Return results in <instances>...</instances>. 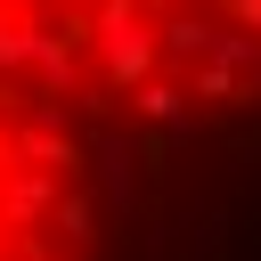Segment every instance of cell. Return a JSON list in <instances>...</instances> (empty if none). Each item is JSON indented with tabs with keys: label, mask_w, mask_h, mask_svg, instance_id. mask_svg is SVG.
<instances>
[{
	"label": "cell",
	"mask_w": 261,
	"mask_h": 261,
	"mask_svg": "<svg viewBox=\"0 0 261 261\" xmlns=\"http://www.w3.org/2000/svg\"><path fill=\"white\" fill-rule=\"evenodd\" d=\"M212 41H220V16H196V8L155 16V49H163V57H196V65H212Z\"/></svg>",
	"instance_id": "5b68a950"
},
{
	"label": "cell",
	"mask_w": 261,
	"mask_h": 261,
	"mask_svg": "<svg viewBox=\"0 0 261 261\" xmlns=\"http://www.w3.org/2000/svg\"><path fill=\"white\" fill-rule=\"evenodd\" d=\"M0 245H8V220H0ZM0 261H8V253H0Z\"/></svg>",
	"instance_id": "9c48e42d"
},
{
	"label": "cell",
	"mask_w": 261,
	"mask_h": 261,
	"mask_svg": "<svg viewBox=\"0 0 261 261\" xmlns=\"http://www.w3.org/2000/svg\"><path fill=\"white\" fill-rule=\"evenodd\" d=\"M90 49H98V82L106 90H139V82H155V16L139 8V0H106V8H90Z\"/></svg>",
	"instance_id": "6da1fadb"
},
{
	"label": "cell",
	"mask_w": 261,
	"mask_h": 261,
	"mask_svg": "<svg viewBox=\"0 0 261 261\" xmlns=\"http://www.w3.org/2000/svg\"><path fill=\"white\" fill-rule=\"evenodd\" d=\"M90 179H98V196L114 212H130L139 204V147L122 130H90Z\"/></svg>",
	"instance_id": "7a4b0ae2"
},
{
	"label": "cell",
	"mask_w": 261,
	"mask_h": 261,
	"mask_svg": "<svg viewBox=\"0 0 261 261\" xmlns=\"http://www.w3.org/2000/svg\"><path fill=\"white\" fill-rule=\"evenodd\" d=\"M188 98H212V106H237V98H245V82H237L228 65H196V82H188Z\"/></svg>",
	"instance_id": "ba28073f"
},
{
	"label": "cell",
	"mask_w": 261,
	"mask_h": 261,
	"mask_svg": "<svg viewBox=\"0 0 261 261\" xmlns=\"http://www.w3.org/2000/svg\"><path fill=\"white\" fill-rule=\"evenodd\" d=\"M130 114L179 139V130H188V82H163V73H155V82H139V90H130Z\"/></svg>",
	"instance_id": "8992f818"
},
{
	"label": "cell",
	"mask_w": 261,
	"mask_h": 261,
	"mask_svg": "<svg viewBox=\"0 0 261 261\" xmlns=\"http://www.w3.org/2000/svg\"><path fill=\"white\" fill-rule=\"evenodd\" d=\"M41 41H49V16H33V8H0V82H8V90H16V73H33Z\"/></svg>",
	"instance_id": "277c9868"
},
{
	"label": "cell",
	"mask_w": 261,
	"mask_h": 261,
	"mask_svg": "<svg viewBox=\"0 0 261 261\" xmlns=\"http://www.w3.org/2000/svg\"><path fill=\"white\" fill-rule=\"evenodd\" d=\"M49 220H57V237H73V245H90V237H98V204H90V196H73V188L57 196V212H49Z\"/></svg>",
	"instance_id": "52a82bcc"
},
{
	"label": "cell",
	"mask_w": 261,
	"mask_h": 261,
	"mask_svg": "<svg viewBox=\"0 0 261 261\" xmlns=\"http://www.w3.org/2000/svg\"><path fill=\"white\" fill-rule=\"evenodd\" d=\"M8 261H16V253H8Z\"/></svg>",
	"instance_id": "8fae6325"
},
{
	"label": "cell",
	"mask_w": 261,
	"mask_h": 261,
	"mask_svg": "<svg viewBox=\"0 0 261 261\" xmlns=\"http://www.w3.org/2000/svg\"><path fill=\"white\" fill-rule=\"evenodd\" d=\"M57 196H65V188H57L49 171H24V163H8V171H0V220H8V228L49 220V212H57Z\"/></svg>",
	"instance_id": "3957f363"
},
{
	"label": "cell",
	"mask_w": 261,
	"mask_h": 261,
	"mask_svg": "<svg viewBox=\"0 0 261 261\" xmlns=\"http://www.w3.org/2000/svg\"><path fill=\"white\" fill-rule=\"evenodd\" d=\"M73 261H90V253H73Z\"/></svg>",
	"instance_id": "30bf717a"
}]
</instances>
